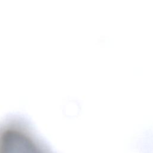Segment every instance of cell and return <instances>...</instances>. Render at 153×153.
I'll list each match as a JSON object with an SVG mask.
<instances>
[{
  "label": "cell",
  "instance_id": "cell-1",
  "mask_svg": "<svg viewBox=\"0 0 153 153\" xmlns=\"http://www.w3.org/2000/svg\"><path fill=\"white\" fill-rule=\"evenodd\" d=\"M0 153H54L24 120L14 117L0 122Z\"/></svg>",
  "mask_w": 153,
  "mask_h": 153
}]
</instances>
